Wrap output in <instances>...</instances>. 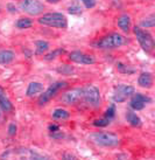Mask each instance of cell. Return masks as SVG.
I'll use <instances>...</instances> for the list:
<instances>
[{"instance_id":"52a82bcc","label":"cell","mask_w":155,"mask_h":160,"mask_svg":"<svg viewBox=\"0 0 155 160\" xmlns=\"http://www.w3.org/2000/svg\"><path fill=\"white\" fill-rule=\"evenodd\" d=\"M134 92H135V89H134V87H132V85L119 84L118 87H115L114 90H113L112 99L115 103H123L128 97H131Z\"/></svg>"},{"instance_id":"ffe728a7","label":"cell","mask_w":155,"mask_h":160,"mask_svg":"<svg viewBox=\"0 0 155 160\" xmlns=\"http://www.w3.org/2000/svg\"><path fill=\"white\" fill-rule=\"evenodd\" d=\"M15 26L18 27L19 29H27V28H31L33 26V21L28 18H20L15 22Z\"/></svg>"},{"instance_id":"d6a6232c","label":"cell","mask_w":155,"mask_h":160,"mask_svg":"<svg viewBox=\"0 0 155 160\" xmlns=\"http://www.w3.org/2000/svg\"><path fill=\"white\" fill-rule=\"evenodd\" d=\"M63 158H65V159H66V158H68V159H75V157L71 156V154H65V156L63 157Z\"/></svg>"},{"instance_id":"d4e9b609","label":"cell","mask_w":155,"mask_h":160,"mask_svg":"<svg viewBox=\"0 0 155 160\" xmlns=\"http://www.w3.org/2000/svg\"><path fill=\"white\" fill-rule=\"evenodd\" d=\"M110 123H111V119H109V118H106V117H104V118H102V119L94 120V122H93V125L97 126V128H105V126H107V125H110Z\"/></svg>"},{"instance_id":"ac0fdd59","label":"cell","mask_w":155,"mask_h":160,"mask_svg":"<svg viewBox=\"0 0 155 160\" xmlns=\"http://www.w3.org/2000/svg\"><path fill=\"white\" fill-rule=\"evenodd\" d=\"M35 46H36V49H35L36 55H42V54H44L49 49V47H50L48 41H44V40L36 41Z\"/></svg>"},{"instance_id":"4dcf8cb0","label":"cell","mask_w":155,"mask_h":160,"mask_svg":"<svg viewBox=\"0 0 155 160\" xmlns=\"http://www.w3.org/2000/svg\"><path fill=\"white\" fill-rule=\"evenodd\" d=\"M49 131L50 132H54V131H57V130H60V126L56 124H51V125H49Z\"/></svg>"},{"instance_id":"e0dca14e","label":"cell","mask_w":155,"mask_h":160,"mask_svg":"<svg viewBox=\"0 0 155 160\" xmlns=\"http://www.w3.org/2000/svg\"><path fill=\"white\" fill-rule=\"evenodd\" d=\"M126 120H127L132 126H135V128H139V126H141V124H142L141 118H140L135 112L131 111V110H128V111L126 112Z\"/></svg>"},{"instance_id":"4316f807","label":"cell","mask_w":155,"mask_h":160,"mask_svg":"<svg viewBox=\"0 0 155 160\" xmlns=\"http://www.w3.org/2000/svg\"><path fill=\"white\" fill-rule=\"evenodd\" d=\"M114 116H115V107L114 105H111V107L106 110V112H105V117L112 120L113 118H114Z\"/></svg>"},{"instance_id":"f546056e","label":"cell","mask_w":155,"mask_h":160,"mask_svg":"<svg viewBox=\"0 0 155 160\" xmlns=\"http://www.w3.org/2000/svg\"><path fill=\"white\" fill-rule=\"evenodd\" d=\"M8 134L11 136V137H13V136H15V134H17V125L14 124V123L9 124V126H8Z\"/></svg>"},{"instance_id":"5b68a950","label":"cell","mask_w":155,"mask_h":160,"mask_svg":"<svg viewBox=\"0 0 155 160\" xmlns=\"http://www.w3.org/2000/svg\"><path fill=\"white\" fill-rule=\"evenodd\" d=\"M66 87H68V83L64 81H60V82H55L53 84H50L48 87V89L43 91V93H41V96L39 97V104L40 105L47 104L51 98L55 97L61 90L65 89Z\"/></svg>"},{"instance_id":"7c38bea8","label":"cell","mask_w":155,"mask_h":160,"mask_svg":"<svg viewBox=\"0 0 155 160\" xmlns=\"http://www.w3.org/2000/svg\"><path fill=\"white\" fill-rule=\"evenodd\" d=\"M0 109L5 112H12L13 111V104L7 97V95L5 92L2 88H0Z\"/></svg>"},{"instance_id":"4fadbf2b","label":"cell","mask_w":155,"mask_h":160,"mask_svg":"<svg viewBox=\"0 0 155 160\" xmlns=\"http://www.w3.org/2000/svg\"><path fill=\"white\" fill-rule=\"evenodd\" d=\"M138 83L141 88L149 89L153 87V76L151 72H141L138 78Z\"/></svg>"},{"instance_id":"7a4b0ae2","label":"cell","mask_w":155,"mask_h":160,"mask_svg":"<svg viewBox=\"0 0 155 160\" xmlns=\"http://www.w3.org/2000/svg\"><path fill=\"white\" fill-rule=\"evenodd\" d=\"M89 138L96 145L102 147H115L120 144V139L118 136L107 132H94L90 134Z\"/></svg>"},{"instance_id":"8fae6325","label":"cell","mask_w":155,"mask_h":160,"mask_svg":"<svg viewBox=\"0 0 155 160\" xmlns=\"http://www.w3.org/2000/svg\"><path fill=\"white\" fill-rule=\"evenodd\" d=\"M133 97L131 99V103H129V107L132 108L133 110L135 111H139V110H142L143 108L146 107V104L152 102V98L146 96V95H142V93L139 92H134L132 95Z\"/></svg>"},{"instance_id":"8992f818","label":"cell","mask_w":155,"mask_h":160,"mask_svg":"<svg viewBox=\"0 0 155 160\" xmlns=\"http://www.w3.org/2000/svg\"><path fill=\"white\" fill-rule=\"evenodd\" d=\"M133 32H134V34L137 36V40L140 43L141 48L145 52H147V53L152 52L153 48H154V39L152 38L151 34L138 26L133 27Z\"/></svg>"},{"instance_id":"3957f363","label":"cell","mask_w":155,"mask_h":160,"mask_svg":"<svg viewBox=\"0 0 155 160\" xmlns=\"http://www.w3.org/2000/svg\"><path fill=\"white\" fill-rule=\"evenodd\" d=\"M125 43H126V40H125L124 36L118 34V33H112V34H109V35L102 38L97 42H94L93 46L96 48L100 49H113L119 48Z\"/></svg>"},{"instance_id":"2e32d148","label":"cell","mask_w":155,"mask_h":160,"mask_svg":"<svg viewBox=\"0 0 155 160\" xmlns=\"http://www.w3.org/2000/svg\"><path fill=\"white\" fill-rule=\"evenodd\" d=\"M118 27L125 33H128L131 29V17L127 14H123L118 18Z\"/></svg>"},{"instance_id":"9a60e30c","label":"cell","mask_w":155,"mask_h":160,"mask_svg":"<svg viewBox=\"0 0 155 160\" xmlns=\"http://www.w3.org/2000/svg\"><path fill=\"white\" fill-rule=\"evenodd\" d=\"M15 60V53L8 49L0 50V64H9Z\"/></svg>"},{"instance_id":"277c9868","label":"cell","mask_w":155,"mask_h":160,"mask_svg":"<svg viewBox=\"0 0 155 160\" xmlns=\"http://www.w3.org/2000/svg\"><path fill=\"white\" fill-rule=\"evenodd\" d=\"M82 96H83V102L86 103L89 107L98 108L102 104L100 92L97 87L92 84H88L82 88Z\"/></svg>"},{"instance_id":"44dd1931","label":"cell","mask_w":155,"mask_h":160,"mask_svg":"<svg viewBox=\"0 0 155 160\" xmlns=\"http://www.w3.org/2000/svg\"><path fill=\"white\" fill-rule=\"evenodd\" d=\"M117 69L119 72L121 74H126V75H133V74H135V69L132 68L131 66H126L124 63H117Z\"/></svg>"},{"instance_id":"603a6c76","label":"cell","mask_w":155,"mask_h":160,"mask_svg":"<svg viewBox=\"0 0 155 160\" xmlns=\"http://www.w3.org/2000/svg\"><path fill=\"white\" fill-rule=\"evenodd\" d=\"M140 26L143 27V28H152V27L155 26V15L154 14H151L148 18L143 19L141 22H140Z\"/></svg>"},{"instance_id":"cb8c5ba5","label":"cell","mask_w":155,"mask_h":160,"mask_svg":"<svg viewBox=\"0 0 155 160\" xmlns=\"http://www.w3.org/2000/svg\"><path fill=\"white\" fill-rule=\"evenodd\" d=\"M74 71H75L74 67H71V66H68V64H63V66H61V67L57 68V72L62 74V75H65V76L74 74Z\"/></svg>"},{"instance_id":"5bb4252c","label":"cell","mask_w":155,"mask_h":160,"mask_svg":"<svg viewBox=\"0 0 155 160\" xmlns=\"http://www.w3.org/2000/svg\"><path fill=\"white\" fill-rule=\"evenodd\" d=\"M42 91H43V84L42 83H40V82H31L28 84L26 95L28 97H33L37 93H41Z\"/></svg>"},{"instance_id":"836d02e7","label":"cell","mask_w":155,"mask_h":160,"mask_svg":"<svg viewBox=\"0 0 155 160\" xmlns=\"http://www.w3.org/2000/svg\"><path fill=\"white\" fill-rule=\"evenodd\" d=\"M47 1H48V2H53V4H57L61 0H47Z\"/></svg>"},{"instance_id":"e575fe53","label":"cell","mask_w":155,"mask_h":160,"mask_svg":"<svg viewBox=\"0 0 155 160\" xmlns=\"http://www.w3.org/2000/svg\"><path fill=\"white\" fill-rule=\"evenodd\" d=\"M0 117H1V112H0Z\"/></svg>"},{"instance_id":"484cf974","label":"cell","mask_w":155,"mask_h":160,"mask_svg":"<svg viewBox=\"0 0 155 160\" xmlns=\"http://www.w3.org/2000/svg\"><path fill=\"white\" fill-rule=\"evenodd\" d=\"M50 138H53V139H63V138L65 137V134H64V132H62L61 131V129L57 130V131H54V132H50Z\"/></svg>"},{"instance_id":"d6986e66","label":"cell","mask_w":155,"mask_h":160,"mask_svg":"<svg viewBox=\"0 0 155 160\" xmlns=\"http://www.w3.org/2000/svg\"><path fill=\"white\" fill-rule=\"evenodd\" d=\"M53 118L56 120H63V119H68L70 117V113L64 110V109H55L53 111Z\"/></svg>"},{"instance_id":"1f68e13d","label":"cell","mask_w":155,"mask_h":160,"mask_svg":"<svg viewBox=\"0 0 155 160\" xmlns=\"http://www.w3.org/2000/svg\"><path fill=\"white\" fill-rule=\"evenodd\" d=\"M7 7H8V8H11V9H9V12H12V13L17 12V8H15V7H14L12 4H8V5H7Z\"/></svg>"},{"instance_id":"30bf717a","label":"cell","mask_w":155,"mask_h":160,"mask_svg":"<svg viewBox=\"0 0 155 160\" xmlns=\"http://www.w3.org/2000/svg\"><path fill=\"white\" fill-rule=\"evenodd\" d=\"M69 60L75 63H80V64H93L96 62V60L92 55L85 54L83 52H80V50L71 52L69 54Z\"/></svg>"},{"instance_id":"6da1fadb","label":"cell","mask_w":155,"mask_h":160,"mask_svg":"<svg viewBox=\"0 0 155 160\" xmlns=\"http://www.w3.org/2000/svg\"><path fill=\"white\" fill-rule=\"evenodd\" d=\"M39 23L43 26L53 27V28H60V29H65L68 27V20L65 15L62 13H47L43 14L39 20Z\"/></svg>"},{"instance_id":"7402d4cb","label":"cell","mask_w":155,"mask_h":160,"mask_svg":"<svg viewBox=\"0 0 155 160\" xmlns=\"http://www.w3.org/2000/svg\"><path fill=\"white\" fill-rule=\"evenodd\" d=\"M64 53H65V50L63 48H57V49H55V50H53V52H50L49 54H47L43 58L46 61H51V60H55L56 58L61 56V55Z\"/></svg>"},{"instance_id":"9c48e42d","label":"cell","mask_w":155,"mask_h":160,"mask_svg":"<svg viewBox=\"0 0 155 160\" xmlns=\"http://www.w3.org/2000/svg\"><path fill=\"white\" fill-rule=\"evenodd\" d=\"M64 104L66 105H76V104H80L83 102V96H82V88H77V89H72L68 92L63 93L61 97Z\"/></svg>"},{"instance_id":"ba28073f","label":"cell","mask_w":155,"mask_h":160,"mask_svg":"<svg viewBox=\"0 0 155 160\" xmlns=\"http://www.w3.org/2000/svg\"><path fill=\"white\" fill-rule=\"evenodd\" d=\"M20 8L29 15H39L43 12L44 5L39 0H22Z\"/></svg>"},{"instance_id":"83f0119b","label":"cell","mask_w":155,"mask_h":160,"mask_svg":"<svg viewBox=\"0 0 155 160\" xmlns=\"http://www.w3.org/2000/svg\"><path fill=\"white\" fill-rule=\"evenodd\" d=\"M80 1L84 4V6L88 9L93 8V7L97 5V0H80Z\"/></svg>"},{"instance_id":"f1b7e54d","label":"cell","mask_w":155,"mask_h":160,"mask_svg":"<svg viewBox=\"0 0 155 160\" xmlns=\"http://www.w3.org/2000/svg\"><path fill=\"white\" fill-rule=\"evenodd\" d=\"M68 11H69V13L70 14H80L82 13V8H80V6H77V5L70 6V7L68 8Z\"/></svg>"}]
</instances>
